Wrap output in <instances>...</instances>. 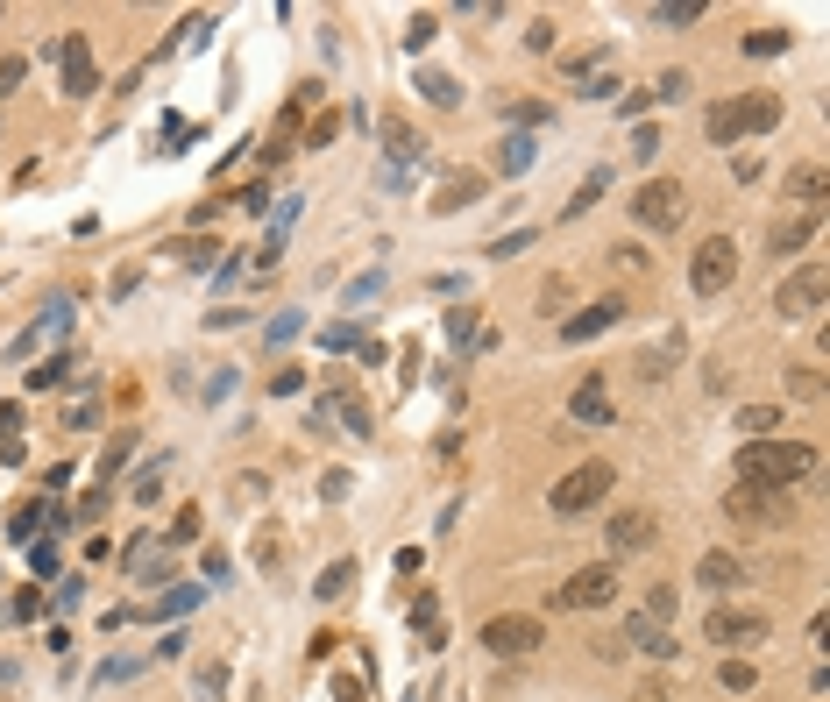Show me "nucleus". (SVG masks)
Returning <instances> with one entry per match:
<instances>
[{"mask_svg":"<svg viewBox=\"0 0 830 702\" xmlns=\"http://www.w3.org/2000/svg\"><path fill=\"white\" fill-rule=\"evenodd\" d=\"M731 468H738V483H752V490H788V483L816 476V447L809 440H745Z\"/></svg>","mask_w":830,"mask_h":702,"instance_id":"1","label":"nucleus"},{"mask_svg":"<svg viewBox=\"0 0 830 702\" xmlns=\"http://www.w3.org/2000/svg\"><path fill=\"white\" fill-rule=\"evenodd\" d=\"M781 128V93H745V100H717L703 114V135L724 149V142H745V135H767Z\"/></svg>","mask_w":830,"mask_h":702,"instance_id":"2","label":"nucleus"},{"mask_svg":"<svg viewBox=\"0 0 830 702\" xmlns=\"http://www.w3.org/2000/svg\"><path fill=\"white\" fill-rule=\"evenodd\" d=\"M823 291H830V270L809 256V263H795V270L774 284V312H781V320H816V312H823Z\"/></svg>","mask_w":830,"mask_h":702,"instance_id":"3","label":"nucleus"},{"mask_svg":"<svg viewBox=\"0 0 830 702\" xmlns=\"http://www.w3.org/2000/svg\"><path fill=\"white\" fill-rule=\"evenodd\" d=\"M611 461H582V468H568V476L554 483V518H582V511H596L603 497H611Z\"/></svg>","mask_w":830,"mask_h":702,"instance_id":"4","label":"nucleus"},{"mask_svg":"<svg viewBox=\"0 0 830 702\" xmlns=\"http://www.w3.org/2000/svg\"><path fill=\"white\" fill-rule=\"evenodd\" d=\"M632 220H639L646 234H674V227L689 220V192L674 185V178H646L639 199H632Z\"/></svg>","mask_w":830,"mask_h":702,"instance_id":"5","label":"nucleus"},{"mask_svg":"<svg viewBox=\"0 0 830 702\" xmlns=\"http://www.w3.org/2000/svg\"><path fill=\"white\" fill-rule=\"evenodd\" d=\"M731 277H738V242H731V234H710V242L689 256V284H696V298H724Z\"/></svg>","mask_w":830,"mask_h":702,"instance_id":"6","label":"nucleus"},{"mask_svg":"<svg viewBox=\"0 0 830 702\" xmlns=\"http://www.w3.org/2000/svg\"><path fill=\"white\" fill-rule=\"evenodd\" d=\"M703 639L724 646V653H745V646H760L767 639V610H738V603H717L703 617Z\"/></svg>","mask_w":830,"mask_h":702,"instance_id":"7","label":"nucleus"},{"mask_svg":"<svg viewBox=\"0 0 830 702\" xmlns=\"http://www.w3.org/2000/svg\"><path fill=\"white\" fill-rule=\"evenodd\" d=\"M540 617H525V610H497L490 624H483V646L497 653V660H525V653H540Z\"/></svg>","mask_w":830,"mask_h":702,"instance_id":"8","label":"nucleus"},{"mask_svg":"<svg viewBox=\"0 0 830 702\" xmlns=\"http://www.w3.org/2000/svg\"><path fill=\"white\" fill-rule=\"evenodd\" d=\"M618 596V568L611 561H589V568H575L561 589H554V610H603Z\"/></svg>","mask_w":830,"mask_h":702,"instance_id":"9","label":"nucleus"},{"mask_svg":"<svg viewBox=\"0 0 830 702\" xmlns=\"http://www.w3.org/2000/svg\"><path fill=\"white\" fill-rule=\"evenodd\" d=\"M724 518H738V525H781V518H788V490L731 483V490H724Z\"/></svg>","mask_w":830,"mask_h":702,"instance_id":"10","label":"nucleus"},{"mask_svg":"<svg viewBox=\"0 0 830 702\" xmlns=\"http://www.w3.org/2000/svg\"><path fill=\"white\" fill-rule=\"evenodd\" d=\"M57 64H64V93H71V100H93V93H100V71H93L86 29H71V36L57 43Z\"/></svg>","mask_w":830,"mask_h":702,"instance_id":"11","label":"nucleus"},{"mask_svg":"<svg viewBox=\"0 0 830 702\" xmlns=\"http://www.w3.org/2000/svg\"><path fill=\"white\" fill-rule=\"evenodd\" d=\"M603 539H611V568H618L625 554H653V539H660V518H653V511H618Z\"/></svg>","mask_w":830,"mask_h":702,"instance_id":"12","label":"nucleus"},{"mask_svg":"<svg viewBox=\"0 0 830 702\" xmlns=\"http://www.w3.org/2000/svg\"><path fill=\"white\" fill-rule=\"evenodd\" d=\"M618 320H625V305H618V298H596V305H582V312H568V320H561V341L582 348V341H596V334H611Z\"/></svg>","mask_w":830,"mask_h":702,"instance_id":"13","label":"nucleus"},{"mask_svg":"<svg viewBox=\"0 0 830 702\" xmlns=\"http://www.w3.org/2000/svg\"><path fill=\"white\" fill-rule=\"evenodd\" d=\"M568 426H611V383H603V369H589L575 383V398H568Z\"/></svg>","mask_w":830,"mask_h":702,"instance_id":"14","label":"nucleus"},{"mask_svg":"<svg viewBox=\"0 0 830 702\" xmlns=\"http://www.w3.org/2000/svg\"><path fill=\"white\" fill-rule=\"evenodd\" d=\"M618 646H632L639 660H674V632H667V624H653V617H639V610L618 624Z\"/></svg>","mask_w":830,"mask_h":702,"instance_id":"15","label":"nucleus"},{"mask_svg":"<svg viewBox=\"0 0 830 702\" xmlns=\"http://www.w3.org/2000/svg\"><path fill=\"white\" fill-rule=\"evenodd\" d=\"M816 227H823V206H809V213H795V220H774L767 249H774V256H802V249L816 242Z\"/></svg>","mask_w":830,"mask_h":702,"instance_id":"16","label":"nucleus"},{"mask_svg":"<svg viewBox=\"0 0 830 702\" xmlns=\"http://www.w3.org/2000/svg\"><path fill=\"white\" fill-rule=\"evenodd\" d=\"M384 149H391V171L426 164V135H419L412 121H398V114H384Z\"/></svg>","mask_w":830,"mask_h":702,"instance_id":"17","label":"nucleus"},{"mask_svg":"<svg viewBox=\"0 0 830 702\" xmlns=\"http://www.w3.org/2000/svg\"><path fill=\"white\" fill-rule=\"evenodd\" d=\"M64 327H71V298H50V312H43V320H29V327L15 334V348H8V355H36V348H43V341H57Z\"/></svg>","mask_w":830,"mask_h":702,"instance_id":"18","label":"nucleus"},{"mask_svg":"<svg viewBox=\"0 0 830 702\" xmlns=\"http://www.w3.org/2000/svg\"><path fill=\"white\" fill-rule=\"evenodd\" d=\"M476 199H483V178H476V171H455V178H440V192H433L426 206H433V213H469Z\"/></svg>","mask_w":830,"mask_h":702,"instance_id":"19","label":"nucleus"},{"mask_svg":"<svg viewBox=\"0 0 830 702\" xmlns=\"http://www.w3.org/2000/svg\"><path fill=\"white\" fill-rule=\"evenodd\" d=\"M696 582H703L710 596H724V589H738V582H745V568H738V554H724V546H717V554H703V561H696Z\"/></svg>","mask_w":830,"mask_h":702,"instance_id":"20","label":"nucleus"},{"mask_svg":"<svg viewBox=\"0 0 830 702\" xmlns=\"http://www.w3.org/2000/svg\"><path fill=\"white\" fill-rule=\"evenodd\" d=\"M320 405H334V412H341V426H348L355 440H369V433H376V426H369V405L355 398V390H348L341 376H334V390H327V398H320Z\"/></svg>","mask_w":830,"mask_h":702,"instance_id":"21","label":"nucleus"},{"mask_svg":"<svg viewBox=\"0 0 830 702\" xmlns=\"http://www.w3.org/2000/svg\"><path fill=\"white\" fill-rule=\"evenodd\" d=\"M533 156H540V135H504V149H497V171L504 178H525V171H533Z\"/></svg>","mask_w":830,"mask_h":702,"instance_id":"22","label":"nucleus"},{"mask_svg":"<svg viewBox=\"0 0 830 702\" xmlns=\"http://www.w3.org/2000/svg\"><path fill=\"white\" fill-rule=\"evenodd\" d=\"M547 121H554L547 100H504V128H518V135H533V128H547Z\"/></svg>","mask_w":830,"mask_h":702,"instance_id":"23","label":"nucleus"},{"mask_svg":"<svg viewBox=\"0 0 830 702\" xmlns=\"http://www.w3.org/2000/svg\"><path fill=\"white\" fill-rule=\"evenodd\" d=\"M419 100H433V107H462V78H455V71H419Z\"/></svg>","mask_w":830,"mask_h":702,"instance_id":"24","label":"nucleus"},{"mask_svg":"<svg viewBox=\"0 0 830 702\" xmlns=\"http://www.w3.org/2000/svg\"><path fill=\"white\" fill-rule=\"evenodd\" d=\"M157 653H114V660H100V674H93V688H114V681H135Z\"/></svg>","mask_w":830,"mask_h":702,"instance_id":"25","label":"nucleus"},{"mask_svg":"<svg viewBox=\"0 0 830 702\" xmlns=\"http://www.w3.org/2000/svg\"><path fill=\"white\" fill-rule=\"evenodd\" d=\"M674 362H682V334H667V341H653V348H646V355H639V376H646V383H653V376H667V369H674Z\"/></svg>","mask_w":830,"mask_h":702,"instance_id":"26","label":"nucleus"},{"mask_svg":"<svg viewBox=\"0 0 830 702\" xmlns=\"http://www.w3.org/2000/svg\"><path fill=\"white\" fill-rule=\"evenodd\" d=\"M93 419H100V383H79V390H71V405H64V426L79 433V426H93Z\"/></svg>","mask_w":830,"mask_h":702,"instance_id":"27","label":"nucleus"},{"mask_svg":"<svg viewBox=\"0 0 830 702\" xmlns=\"http://www.w3.org/2000/svg\"><path fill=\"white\" fill-rule=\"evenodd\" d=\"M603 192H611V171H603V164H596V171H589V178H582V185H575V199H568V206H561V220H575V213H589V206H596V199H603Z\"/></svg>","mask_w":830,"mask_h":702,"instance_id":"28","label":"nucleus"},{"mask_svg":"<svg viewBox=\"0 0 830 702\" xmlns=\"http://www.w3.org/2000/svg\"><path fill=\"white\" fill-rule=\"evenodd\" d=\"M348 589H355V561H334V568H320V582H313L320 603H341Z\"/></svg>","mask_w":830,"mask_h":702,"instance_id":"29","label":"nucleus"},{"mask_svg":"<svg viewBox=\"0 0 830 702\" xmlns=\"http://www.w3.org/2000/svg\"><path fill=\"white\" fill-rule=\"evenodd\" d=\"M412 624H419V646H426V653H440V646H447V617H433V603H426V596L412 603Z\"/></svg>","mask_w":830,"mask_h":702,"instance_id":"30","label":"nucleus"},{"mask_svg":"<svg viewBox=\"0 0 830 702\" xmlns=\"http://www.w3.org/2000/svg\"><path fill=\"white\" fill-rule=\"evenodd\" d=\"M135 440H142L135 426H121V433H114V447L100 454V483H114V476H121V468H128V454H135Z\"/></svg>","mask_w":830,"mask_h":702,"instance_id":"31","label":"nucleus"},{"mask_svg":"<svg viewBox=\"0 0 830 702\" xmlns=\"http://www.w3.org/2000/svg\"><path fill=\"white\" fill-rule=\"evenodd\" d=\"M788 199H802V213H809V206L823 199V171H816V164H795V171H788Z\"/></svg>","mask_w":830,"mask_h":702,"instance_id":"32","label":"nucleus"},{"mask_svg":"<svg viewBox=\"0 0 830 702\" xmlns=\"http://www.w3.org/2000/svg\"><path fill=\"white\" fill-rule=\"evenodd\" d=\"M738 426H745V440H774V433H781V412H774V405H745Z\"/></svg>","mask_w":830,"mask_h":702,"instance_id":"33","label":"nucleus"},{"mask_svg":"<svg viewBox=\"0 0 830 702\" xmlns=\"http://www.w3.org/2000/svg\"><path fill=\"white\" fill-rule=\"evenodd\" d=\"M653 22H660V29H689V22H703V0H660Z\"/></svg>","mask_w":830,"mask_h":702,"instance_id":"34","label":"nucleus"},{"mask_svg":"<svg viewBox=\"0 0 830 702\" xmlns=\"http://www.w3.org/2000/svg\"><path fill=\"white\" fill-rule=\"evenodd\" d=\"M639 617H653V624H667V632H674V589H667V582H653V589L639 596Z\"/></svg>","mask_w":830,"mask_h":702,"instance_id":"35","label":"nucleus"},{"mask_svg":"<svg viewBox=\"0 0 830 702\" xmlns=\"http://www.w3.org/2000/svg\"><path fill=\"white\" fill-rule=\"evenodd\" d=\"M192 610H199V589H192V582H171V589L157 596V617H192Z\"/></svg>","mask_w":830,"mask_h":702,"instance_id":"36","label":"nucleus"},{"mask_svg":"<svg viewBox=\"0 0 830 702\" xmlns=\"http://www.w3.org/2000/svg\"><path fill=\"white\" fill-rule=\"evenodd\" d=\"M298 334H306V312H277V320L263 327V341H270V348H291Z\"/></svg>","mask_w":830,"mask_h":702,"instance_id":"37","label":"nucleus"},{"mask_svg":"<svg viewBox=\"0 0 830 702\" xmlns=\"http://www.w3.org/2000/svg\"><path fill=\"white\" fill-rule=\"evenodd\" d=\"M64 376H71V355H43V362L29 369V390H57Z\"/></svg>","mask_w":830,"mask_h":702,"instance_id":"38","label":"nucleus"},{"mask_svg":"<svg viewBox=\"0 0 830 702\" xmlns=\"http://www.w3.org/2000/svg\"><path fill=\"white\" fill-rule=\"evenodd\" d=\"M164 256H178V263H192V270H206V263L220 256V249H213V242H199V234H185V242H171Z\"/></svg>","mask_w":830,"mask_h":702,"instance_id":"39","label":"nucleus"},{"mask_svg":"<svg viewBox=\"0 0 830 702\" xmlns=\"http://www.w3.org/2000/svg\"><path fill=\"white\" fill-rule=\"evenodd\" d=\"M788 50V29H752L745 36V57H781Z\"/></svg>","mask_w":830,"mask_h":702,"instance_id":"40","label":"nucleus"},{"mask_svg":"<svg viewBox=\"0 0 830 702\" xmlns=\"http://www.w3.org/2000/svg\"><path fill=\"white\" fill-rule=\"evenodd\" d=\"M533 242H540V227H511V234H497V242H490V256H525Z\"/></svg>","mask_w":830,"mask_h":702,"instance_id":"41","label":"nucleus"},{"mask_svg":"<svg viewBox=\"0 0 830 702\" xmlns=\"http://www.w3.org/2000/svg\"><path fill=\"white\" fill-rule=\"evenodd\" d=\"M682 93H689V71H667V78H653V93H646V100L674 107V100H682Z\"/></svg>","mask_w":830,"mask_h":702,"instance_id":"42","label":"nucleus"},{"mask_svg":"<svg viewBox=\"0 0 830 702\" xmlns=\"http://www.w3.org/2000/svg\"><path fill=\"white\" fill-rule=\"evenodd\" d=\"M369 298H384V270H362V277L348 284V305H369Z\"/></svg>","mask_w":830,"mask_h":702,"instance_id":"43","label":"nucleus"},{"mask_svg":"<svg viewBox=\"0 0 830 702\" xmlns=\"http://www.w3.org/2000/svg\"><path fill=\"white\" fill-rule=\"evenodd\" d=\"M447 341H476V305H455V312H447Z\"/></svg>","mask_w":830,"mask_h":702,"instance_id":"44","label":"nucleus"},{"mask_svg":"<svg viewBox=\"0 0 830 702\" xmlns=\"http://www.w3.org/2000/svg\"><path fill=\"white\" fill-rule=\"evenodd\" d=\"M320 341H327V348L341 355V348H362V327H355V320H334V327H327Z\"/></svg>","mask_w":830,"mask_h":702,"instance_id":"45","label":"nucleus"},{"mask_svg":"<svg viewBox=\"0 0 830 702\" xmlns=\"http://www.w3.org/2000/svg\"><path fill=\"white\" fill-rule=\"evenodd\" d=\"M752 681H760V674H752V660H724V688H731V695H745Z\"/></svg>","mask_w":830,"mask_h":702,"instance_id":"46","label":"nucleus"},{"mask_svg":"<svg viewBox=\"0 0 830 702\" xmlns=\"http://www.w3.org/2000/svg\"><path fill=\"white\" fill-rule=\"evenodd\" d=\"M22 78H29V64H22V57H0V100H8V93L22 86Z\"/></svg>","mask_w":830,"mask_h":702,"instance_id":"47","label":"nucleus"},{"mask_svg":"<svg viewBox=\"0 0 830 702\" xmlns=\"http://www.w3.org/2000/svg\"><path fill=\"white\" fill-rule=\"evenodd\" d=\"M632 156H639V164H653V156H660V128H653V121L632 135Z\"/></svg>","mask_w":830,"mask_h":702,"instance_id":"48","label":"nucleus"},{"mask_svg":"<svg viewBox=\"0 0 830 702\" xmlns=\"http://www.w3.org/2000/svg\"><path fill=\"white\" fill-rule=\"evenodd\" d=\"M433 29H440L433 15H412V29H405V50H426V43H433Z\"/></svg>","mask_w":830,"mask_h":702,"instance_id":"49","label":"nucleus"},{"mask_svg":"<svg viewBox=\"0 0 830 702\" xmlns=\"http://www.w3.org/2000/svg\"><path fill=\"white\" fill-rule=\"evenodd\" d=\"M618 93V78L611 71H596V78H582V100H611Z\"/></svg>","mask_w":830,"mask_h":702,"instance_id":"50","label":"nucleus"},{"mask_svg":"<svg viewBox=\"0 0 830 702\" xmlns=\"http://www.w3.org/2000/svg\"><path fill=\"white\" fill-rule=\"evenodd\" d=\"M270 390H277V398H291V390H306V369H277V376H270Z\"/></svg>","mask_w":830,"mask_h":702,"instance_id":"51","label":"nucleus"},{"mask_svg":"<svg viewBox=\"0 0 830 702\" xmlns=\"http://www.w3.org/2000/svg\"><path fill=\"white\" fill-rule=\"evenodd\" d=\"M348 483H355L348 468H327V483H320V497H334V504H341V497H348Z\"/></svg>","mask_w":830,"mask_h":702,"instance_id":"52","label":"nucleus"},{"mask_svg":"<svg viewBox=\"0 0 830 702\" xmlns=\"http://www.w3.org/2000/svg\"><path fill=\"white\" fill-rule=\"evenodd\" d=\"M29 568H36V575H43V582H50V575H57V546H50V539H43V546H36V554H29Z\"/></svg>","mask_w":830,"mask_h":702,"instance_id":"53","label":"nucleus"},{"mask_svg":"<svg viewBox=\"0 0 830 702\" xmlns=\"http://www.w3.org/2000/svg\"><path fill=\"white\" fill-rule=\"evenodd\" d=\"M334 128H341V114H320V121L306 128V142H320V149H327V142H334Z\"/></svg>","mask_w":830,"mask_h":702,"instance_id":"54","label":"nucleus"},{"mask_svg":"<svg viewBox=\"0 0 830 702\" xmlns=\"http://www.w3.org/2000/svg\"><path fill=\"white\" fill-rule=\"evenodd\" d=\"M135 284H142V263H121V270H114V298H128Z\"/></svg>","mask_w":830,"mask_h":702,"instance_id":"55","label":"nucleus"},{"mask_svg":"<svg viewBox=\"0 0 830 702\" xmlns=\"http://www.w3.org/2000/svg\"><path fill=\"white\" fill-rule=\"evenodd\" d=\"M795 398H823V376L816 369H795Z\"/></svg>","mask_w":830,"mask_h":702,"instance_id":"56","label":"nucleus"},{"mask_svg":"<svg viewBox=\"0 0 830 702\" xmlns=\"http://www.w3.org/2000/svg\"><path fill=\"white\" fill-rule=\"evenodd\" d=\"M525 50H554V22H533V29H525Z\"/></svg>","mask_w":830,"mask_h":702,"instance_id":"57","label":"nucleus"},{"mask_svg":"<svg viewBox=\"0 0 830 702\" xmlns=\"http://www.w3.org/2000/svg\"><path fill=\"white\" fill-rule=\"evenodd\" d=\"M171 539L185 546V539H199V511H178V525H171Z\"/></svg>","mask_w":830,"mask_h":702,"instance_id":"58","label":"nucleus"},{"mask_svg":"<svg viewBox=\"0 0 830 702\" xmlns=\"http://www.w3.org/2000/svg\"><path fill=\"white\" fill-rule=\"evenodd\" d=\"M334 695H341V702H369V695H362V681H355V674H334Z\"/></svg>","mask_w":830,"mask_h":702,"instance_id":"59","label":"nucleus"},{"mask_svg":"<svg viewBox=\"0 0 830 702\" xmlns=\"http://www.w3.org/2000/svg\"><path fill=\"white\" fill-rule=\"evenodd\" d=\"M639 702H667V688H660V681H646V688H639Z\"/></svg>","mask_w":830,"mask_h":702,"instance_id":"60","label":"nucleus"}]
</instances>
